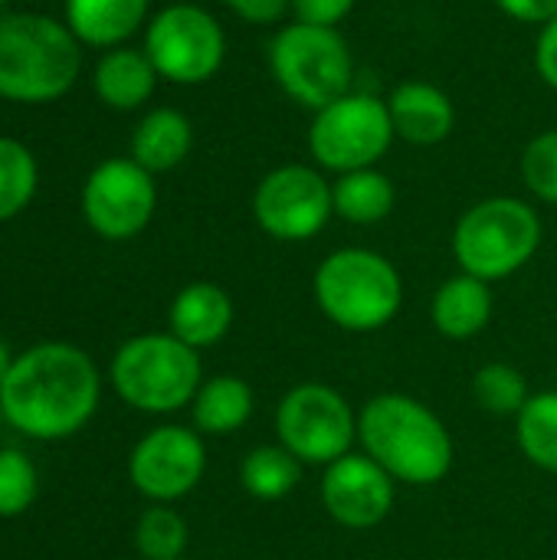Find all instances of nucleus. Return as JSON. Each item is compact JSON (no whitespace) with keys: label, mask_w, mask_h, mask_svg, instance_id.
<instances>
[{"label":"nucleus","mask_w":557,"mask_h":560,"mask_svg":"<svg viewBox=\"0 0 557 560\" xmlns=\"http://www.w3.org/2000/svg\"><path fill=\"white\" fill-rule=\"evenodd\" d=\"M358 436L368 456L407 486H433L453 466L446 427L420 400L404 394L374 397L358 417Z\"/></svg>","instance_id":"f03ea898"},{"label":"nucleus","mask_w":557,"mask_h":560,"mask_svg":"<svg viewBox=\"0 0 557 560\" xmlns=\"http://www.w3.org/2000/svg\"><path fill=\"white\" fill-rule=\"evenodd\" d=\"M332 203L341 220L371 226V223H381L391 217V210L397 203V190L384 171L361 167V171L338 174V180L332 184Z\"/></svg>","instance_id":"6ab92c4d"},{"label":"nucleus","mask_w":557,"mask_h":560,"mask_svg":"<svg viewBox=\"0 0 557 560\" xmlns=\"http://www.w3.org/2000/svg\"><path fill=\"white\" fill-rule=\"evenodd\" d=\"M3 417L33 440H62L98 407V374L72 345H36L13 361L0 384Z\"/></svg>","instance_id":"f257e3e1"},{"label":"nucleus","mask_w":557,"mask_h":560,"mask_svg":"<svg viewBox=\"0 0 557 560\" xmlns=\"http://www.w3.org/2000/svg\"><path fill=\"white\" fill-rule=\"evenodd\" d=\"M542 243L538 213L519 197H489L469 207L453 230V253L466 276L483 282L519 272Z\"/></svg>","instance_id":"39448f33"},{"label":"nucleus","mask_w":557,"mask_h":560,"mask_svg":"<svg viewBox=\"0 0 557 560\" xmlns=\"http://www.w3.org/2000/svg\"><path fill=\"white\" fill-rule=\"evenodd\" d=\"M522 180L538 200L557 207V128L529 141L522 151Z\"/></svg>","instance_id":"cd10ccee"},{"label":"nucleus","mask_w":557,"mask_h":560,"mask_svg":"<svg viewBox=\"0 0 557 560\" xmlns=\"http://www.w3.org/2000/svg\"><path fill=\"white\" fill-rule=\"evenodd\" d=\"M135 545L144 560H181L187 548V525L171 509H148L138 518Z\"/></svg>","instance_id":"bb28decb"},{"label":"nucleus","mask_w":557,"mask_h":560,"mask_svg":"<svg viewBox=\"0 0 557 560\" xmlns=\"http://www.w3.org/2000/svg\"><path fill=\"white\" fill-rule=\"evenodd\" d=\"M13 368V361H10V348L0 341V384H3V377H7V371Z\"/></svg>","instance_id":"72a5a7b5"},{"label":"nucleus","mask_w":557,"mask_h":560,"mask_svg":"<svg viewBox=\"0 0 557 560\" xmlns=\"http://www.w3.org/2000/svg\"><path fill=\"white\" fill-rule=\"evenodd\" d=\"M394 121L384 98L348 92L318 108L309 125L312 158L335 174L374 167L394 144Z\"/></svg>","instance_id":"6e6552de"},{"label":"nucleus","mask_w":557,"mask_h":560,"mask_svg":"<svg viewBox=\"0 0 557 560\" xmlns=\"http://www.w3.org/2000/svg\"><path fill=\"white\" fill-rule=\"evenodd\" d=\"M515 436L529 463L557 472V390L529 397V404L519 413Z\"/></svg>","instance_id":"b1692460"},{"label":"nucleus","mask_w":557,"mask_h":560,"mask_svg":"<svg viewBox=\"0 0 557 560\" xmlns=\"http://www.w3.org/2000/svg\"><path fill=\"white\" fill-rule=\"evenodd\" d=\"M154 62L138 49H115L95 69V92L112 108H138L154 92Z\"/></svg>","instance_id":"412c9836"},{"label":"nucleus","mask_w":557,"mask_h":560,"mask_svg":"<svg viewBox=\"0 0 557 560\" xmlns=\"http://www.w3.org/2000/svg\"><path fill=\"white\" fill-rule=\"evenodd\" d=\"M315 302L345 331H378L404 302L397 269L371 249H338L315 272Z\"/></svg>","instance_id":"20e7f679"},{"label":"nucleus","mask_w":557,"mask_h":560,"mask_svg":"<svg viewBox=\"0 0 557 560\" xmlns=\"http://www.w3.org/2000/svg\"><path fill=\"white\" fill-rule=\"evenodd\" d=\"M473 394L479 407L496 417H519L529 404V384L522 371H515L512 364H486L473 381Z\"/></svg>","instance_id":"393cba45"},{"label":"nucleus","mask_w":557,"mask_h":560,"mask_svg":"<svg viewBox=\"0 0 557 560\" xmlns=\"http://www.w3.org/2000/svg\"><path fill=\"white\" fill-rule=\"evenodd\" d=\"M332 213V184L309 164H282L269 171L253 194V217L272 240H312L325 230Z\"/></svg>","instance_id":"9b49d317"},{"label":"nucleus","mask_w":557,"mask_h":560,"mask_svg":"<svg viewBox=\"0 0 557 560\" xmlns=\"http://www.w3.org/2000/svg\"><path fill=\"white\" fill-rule=\"evenodd\" d=\"M0 420H7V417H3V407H0Z\"/></svg>","instance_id":"f704fd0d"},{"label":"nucleus","mask_w":557,"mask_h":560,"mask_svg":"<svg viewBox=\"0 0 557 560\" xmlns=\"http://www.w3.org/2000/svg\"><path fill=\"white\" fill-rule=\"evenodd\" d=\"M496 7L519 23H552L557 16V0H496Z\"/></svg>","instance_id":"473e14b6"},{"label":"nucleus","mask_w":557,"mask_h":560,"mask_svg":"<svg viewBox=\"0 0 557 560\" xmlns=\"http://www.w3.org/2000/svg\"><path fill=\"white\" fill-rule=\"evenodd\" d=\"M302 466L286 446H259L240 466L243 489L259 502H279L299 486Z\"/></svg>","instance_id":"5701e85b"},{"label":"nucleus","mask_w":557,"mask_h":560,"mask_svg":"<svg viewBox=\"0 0 557 560\" xmlns=\"http://www.w3.org/2000/svg\"><path fill=\"white\" fill-rule=\"evenodd\" d=\"M253 413V390L246 381L220 374L207 384H200L194 397V423L200 433L227 436L240 430Z\"/></svg>","instance_id":"4be33fe9"},{"label":"nucleus","mask_w":557,"mask_h":560,"mask_svg":"<svg viewBox=\"0 0 557 560\" xmlns=\"http://www.w3.org/2000/svg\"><path fill=\"white\" fill-rule=\"evenodd\" d=\"M190 141H194V131H190V121L181 112L154 108L135 128V138H131V154L135 158L131 161H138L148 174L171 171L187 158Z\"/></svg>","instance_id":"a211bd4d"},{"label":"nucleus","mask_w":557,"mask_h":560,"mask_svg":"<svg viewBox=\"0 0 557 560\" xmlns=\"http://www.w3.org/2000/svg\"><path fill=\"white\" fill-rule=\"evenodd\" d=\"M36 469L23 453H0V518L23 515L36 499Z\"/></svg>","instance_id":"c85d7f7f"},{"label":"nucleus","mask_w":557,"mask_h":560,"mask_svg":"<svg viewBox=\"0 0 557 560\" xmlns=\"http://www.w3.org/2000/svg\"><path fill=\"white\" fill-rule=\"evenodd\" d=\"M355 0H292V13L299 23L338 26L351 13Z\"/></svg>","instance_id":"c756f323"},{"label":"nucleus","mask_w":557,"mask_h":560,"mask_svg":"<svg viewBox=\"0 0 557 560\" xmlns=\"http://www.w3.org/2000/svg\"><path fill=\"white\" fill-rule=\"evenodd\" d=\"M204 466L207 453L194 430L161 427L135 446L128 472L141 495L154 502H174L200 482Z\"/></svg>","instance_id":"ddd939ff"},{"label":"nucleus","mask_w":557,"mask_h":560,"mask_svg":"<svg viewBox=\"0 0 557 560\" xmlns=\"http://www.w3.org/2000/svg\"><path fill=\"white\" fill-rule=\"evenodd\" d=\"M384 102L394 121V135L420 148L446 141L456 125L450 95L433 82H420V79L401 82Z\"/></svg>","instance_id":"2eb2a0df"},{"label":"nucleus","mask_w":557,"mask_h":560,"mask_svg":"<svg viewBox=\"0 0 557 560\" xmlns=\"http://www.w3.org/2000/svg\"><path fill=\"white\" fill-rule=\"evenodd\" d=\"M0 3H3V0H0Z\"/></svg>","instance_id":"c9c22d12"},{"label":"nucleus","mask_w":557,"mask_h":560,"mask_svg":"<svg viewBox=\"0 0 557 560\" xmlns=\"http://www.w3.org/2000/svg\"><path fill=\"white\" fill-rule=\"evenodd\" d=\"M535 69L542 75V82L557 92V16L552 23L542 26L538 43H535Z\"/></svg>","instance_id":"2f4dec72"},{"label":"nucleus","mask_w":557,"mask_h":560,"mask_svg":"<svg viewBox=\"0 0 557 560\" xmlns=\"http://www.w3.org/2000/svg\"><path fill=\"white\" fill-rule=\"evenodd\" d=\"M36 190V164L33 154L10 141L0 138V220H10L20 213Z\"/></svg>","instance_id":"a878e982"},{"label":"nucleus","mask_w":557,"mask_h":560,"mask_svg":"<svg viewBox=\"0 0 557 560\" xmlns=\"http://www.w3.org/2000/svg\"><path fill=\"white\" fill-rule=\"evenodd\" d=\"M144 52L158 75L177 85H200L220 72L227 36L207 10L194 3H174L151 20Z\"/></svg>","instance_id":"1a4fd4ad"},{"label":"nucleus","mask_w":557,"mask_h":560,"mask_svg":"<svg viewBox=\"0 0 557 560\" xmlns=\"http://www.w3.org/2000/svg\"><path fill=\"white\" fill-rule=\"evenodd\" d=\"M492 318V292L489 282L476 276H456L443 282L433 295V325L443 338L466 341L479 335Z\"/></svg>","instance_id":"f3484780"},{"label":"nucleus","mask_w":557,"mask_h":560,"mask_svg":"<svg viewBox=\"0 0 557 560\" xmlns=\"http://www.w3.org/2000/svg\"><path fill=\"white\" fill-rule=\"evenodd\" d=\"M276 433L299 463H338L358 433L348 400L325 384L289 390L276 410Z\"/></svg>","instance_id":"9d476101"},{"label":"nucleus","mask_w":557,"mask_h":560,"mask_svg":"<svg viewBox=\"0 0 557 560\" xmlns=\"http://www.w3.org/2000/svg\"><path fill=\"white\" fill-rule=\"evenodd\" d=\"M148 13V0H69L66 16L72 36L92 46H112L131 36Z\"/></svg>","instance_id":"aec40b11"},{"label":"nucleus","mask_w":557,"mask_h":560,"mask_svg":"<svg viewBox=\"0 0 557 560\" xmlns=\"http://www.w3.org/2000/svg\"><path fill=\"white\" fill-rule=\"evenodd\" d=\"M233 325V302L230 295L213 282H194L177 292L171 305V335L184 345L210 348L217 345Z\"/></svg>","instance_id":"dca6fc26"},{"label":"nucleus","mask_w":557,"mask_h":560,"mask_svg":"<svg viewBox=\"0 0 557 560\" xmlns=\"http://www.w3.org/2000/svg\"><path fill=\"white\" fill-rule=\"evenodd\" d=\"M322 502L345 528H374L394 509V479L371 456H341L322 479Z\"/></svg>","instance_id":"4468645a"},{"label":"nucleus","mask_w":557,"mask_h":560,"mask_svg":"<svg viewBox=\"0 0 557 560\" xmlns=\"http://www.w3.org/2000/svg\"><path fill=\"white\" fill-rule=\"evenodd\" d=\"M112 384L125 404L144 413H171L200 390V358L174 335H141L118 348Z\"/></svg>","instance_id":"0eeeda50"},{"label":"nucleus","mask_w":557,"mask_h":560,"mask_svg":"<svg viewBox=\"0 0 557 560\" xmlns=\"http://www.w3.org/2000/svg\"><path fill=\"white\" fill-rule=\"evenodd\" d=\"M79 75L72 33L46 16L13 13L0 20V95L16 102L59 98Z\"/></svg>","instance_id":"7ed1b4c3"},{"label":"nucleus","mask_w":557,"mask_h":560,"mask_svg":"<svg viewBox=\"0 0 557 560\" xmlns=\"http://www.w3.org/2000/svg\"><path fill=\"white\" fill-rule=\"evenodd\" d=\"M158 194L151 174L138 161H105L95 167L82 190V210L89 226L105 240H131L138 236L151 213Z\"/></svg>","instance_id":"f8f14e48"},{"label":"nucleus","mask_w":557,"mask_h":560,"mask_svg":"<svg viewBox=\"0 0 557 560\" xmlns=\"http://www.w3.org/2000/svg\"><path fill=\"white\" fill-rule=\"evenodd\" d=\"M269 69L292 102L318 112L351 92L355 59L338 26H315L295 20L272 36Z\"/></svg>","instance_id":"423d86ee"},{"label":"nucleus","mask_w":557,"mask_h":560,"mask_svg":"<svg viewBox=\"0 0 557 560\" xmlns=\"http://www.w3.org/2000/svg\"><path fill=\"white\" fill-rule=\"evenodd\" d=\"M240 20L253 23V26H272L282 23L286 13L292 10V0H223Z\"/></svg>","instance_id":"7c9ffc66"}]
</instances>
